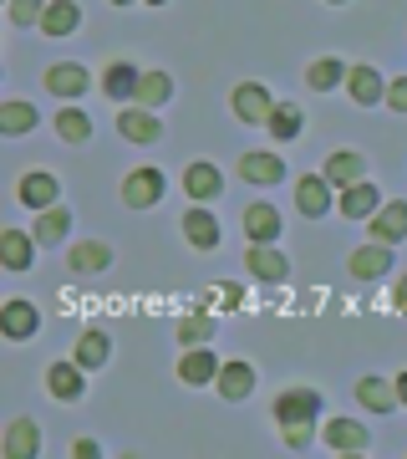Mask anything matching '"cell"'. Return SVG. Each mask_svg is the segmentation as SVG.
Returning a JSON list of instances; mask_svg holds the SVG:
<instances>
[{
	"instance_id": "obj_36",
	"label": "cell",
	"mask_w": 407,
	"mask_h": 459,
	"mask_svg": "<svg viewBox=\"0 0 407 459\" xmlns=\"http://www.w3.org/2000/svg\"><path fill=\"white\" fill-rule=\"evenodd\" d=\"M209 337H214L209 316H183V322H179V342L183 347H209Z\"/></svg>"
},
{
	"instance_id": "obj_38",
	"label": "cell",
	"mask_w": 407,
	"mask_h": 459,
	"mask_svg": "<svg viewBox=\"0 0 407 459\" xmlns=\"http://www.w3.org/2000/svg\"><path fill=\"white\" fill-rule=\"evenodd\" d=\"M387 108L392 113H407V77H392L387 82Z\"/></svg>"
},
{
	"instance_id": "obj_27",
	"label": "cell",
	"mask_w": 407,
	"mask_h": 459,
	"mask_svg": "<svg viewBox=\"0 0 407 459\" xmlns=\"http://www.w3.org/2000/svg\"><path fill=\"white\" fill-rule=\"evenodd\" d=\"M357 403L372 413H397L403 403H397V388H392L387 377H361L357 383Z\"/></svg>"
},
{
	"instance_id": "obj_1",
	"label": "cell",
	"mask_w": 407,
	"mask_h": 459,
	"mask_svg": "<svg viewBox=\"0 0 407 459\" xmlns=\"http://www.w3.org/2000/svg\"><path fill=\"white\" fill-rule=\"evenodd\" d=\"M321 409H326V403H321L316 388H285V394L276 398V424H280V434H285L291 449H310Z\"/></svg>"
},
{
	"instance_id": "obj_7",
	"label": "cell",
	"mask_w": 407,
	"mask_h": 459,
	"mask_svg": "<svg viewBox=\"0 0 407 459\" xmlns=\"http://www.w3.org/2000/svg\"><path fill=\"white\" fill-rule=\"evenodd\" d=\"M331 189L336 184L326 179V174H306V179H295V210L306 214V220H321L331 210Z\"/></svg>"
},
{
	"instance_id": "obj_31",
	"label": "cell",
	"mask_w": 407,
	"mask_h": 459,
	"mask_svg": "<svg viewBox=\"0 0 407 459\" xmlns=\"http://www.w3.org/2000/svg\"><path fill=\"white\" fill-rule=\"evenodd\" d=\"M168 98H174V77H168V72H143V82H138V98H132V102L158 113Z\"/></svg>"
},
{
	"instance_id": "obj_30",
	"label": "cell",
	"mask_w": 407,
	"mask_h": 459,
	"mask_svg": "<svg viewBox=\"0 0 407 459\" xmlns=\"http://www.w3.org/2000/svg\"><path fill=\"white\" fill-rule=\"evenodd\" d=\"M107 352H113V342H107V332H98V327L81 332L77 347H72V358H77L87 373H92V368H102V362H107Z\"/></svg>"
},
{
	"instance_id": "obj_13",
	"label": "cell",
	"mask_w": 407,
	"mask_h": 459,
	"mask_svg": "<svg viewBox=\"0 0 407 459\" xmlns=\"http://www.w3.org/2000/svg\"><path fill=\"white\" fill-rule=\"evenodd\" d=\"M336 210H342L346 220H372V214L382 210V195H377L372 179H357V184L342 189V204H336Z\"/></svg>"
},
{
	"instance_id": "obj_20",
	"label": "cell",
	"mask_w": 407,
	"mask_h": 459,
	"mask_svg": "<svg viewBox=\"0 0 407 459\" xmlns=\"http://www.w3.org/2000/svg\"><path fill=\"white\" fill-rule=\"evenodd\" d=\"M352 276L357 281H377V276H387L392 271V246H382V240H372V246H361V250H352Z\"/></svg>"
},
{
	"instance_id": "obj_17",
	"label": "cell",
	"mask_w": 407,
	"mask_h": 459,
	"mask_svg": "<svg viewBox=\"0 0 407 459\" xmlns=\"http://www.w3.org/2000/svg\"><path fill=\"white\" fill-rule=\"evenodd\" d=\"M41 327V312H36L31 301H5V307H0V332H5V337H16V342H26V337H31V332Z\"/></svg>"
},
{
	"instance_id": "obj_2",
	"label": "cell",
	"mask_w": 407,
	"mask_h": 459,
	"mask_svg": "<svg viewBox=\"0 0 407 459\" xmlns=\"http://www.w3.org/2000/svg\"><path fill=\"white\" fill-rule=\"evenodd\" d=\"M163 195H168V179H163L158 164H138L123 179V204L128 210H153V204H163Z\"/></svg>"
},
{
	"instance_id": "obj_32",
	"label": "cell",
	"mask_w": 407,
	"mask_h": 459,
	"mask_svg": "<svg viewBox=\"0 0 407 459\" xmlns=\"http://www.w3.org/2000/svg\"><path fill=\"white\" fill-rule=\"evenodd\" d=\"M265 128L276 133L280 143H291V138H301V128H306V113L295 108V102H276V113H270V123Z\"/></svg>"
},
{
	"instance_id": "obj_14",
	"label": "cell",
	"mask_w": 407,
	"mask_h": 459,
	"mask_svg": "<svg viewBox=\"0 0 407 459\" xmlns=\"http://www.w3.org/2000/svg\"><path fill=\"white\" fill-rule=\"evenodd\" d=\"M36 261V235L26 230H0V265L5 271H31Z\"/></svg>"
},
{
	"instance_id": "obj_34",
	"label": "cell",
	"mask_w": 407,
	"mask_h": 459,
	"mask_svg": "<svg viewBox=\"0 0 407 459\" xmlns=\"http://www.w3.org/2000/svg\"><path fill=\"white\" fill-rule=\"evenodd\" d=\"M342 77H346V66L336 62V56H321V62H310L306 87H316V92H331V87H342Z\"/></svg>"
},
{
	"instance_id": "obj_6",
	"label": "cell",
	"mask_w": 407,
	"mask_h": 459,
	"mask_svg": "<svg viewBox=\"0 0 407 459\" xmlns=\"http://www.w3.org/2000/svg\"><path fill=\"white\" fill-rule=\"evenodd\" d=\"M244 261H250V276L270 281V286L291 276V261H285V250H276V240H250V255Z\"/></svg>"
},
{
	"instance_id": "obj_35",
	"label": "cell",
	"mask_w": 407,
	"mask_h": 459,
	"mask_svg": "<svg viewBox=\"0 0 407 459\" xmlns=\"http://www.w3.org/2000/svg\"><path fill=\"white\" fill-rule=\"evenodd\" d=\"M56 133H62L66 143H87L92 138V117L81 113V108H62L56 113Z\"/></svg>"
},
{
	"instance_id": "obj_24",
	"label": "cell",
	"mask_w": 407,
	"mask_h": 459,
	"mask_svg": "<svg viewBox=\"0 0 407 459\" xmlns=\"http://www.w3.org/2000/svg\"><path fill=\"white\" fill-rule=\"evenodd\" d=\"M240 179H244V184H260V189H270V184L285 179V164H280L276 153H244V159H240Z\"/></svg>"
},
{
	"instance_id": "obj_28",
	"label": "cell",
	"mask_w": 407,
	"mask_h": 459,
	"mask_svg": "<svg viewBox=\"0 0 407 459\" xmlns=\"http://www.w3.org/2000/svg\"><path fill=\"white\" fill-rule=\"evenodd\" d=\"M321 174L336 184V189H346V184L367 179V159H361V153H352V148H342V153H331V159H326Z\"/></svg>"
},
{
	"instance_id": "obj_26",
	"label": "cell",
	"mask_w": 407,
	"mask_h": 459,
	"mask_svg": "<svg viewBox=\"0 0 407 459\" xmlns=\"http://www.w3.org/2000/svg\"><path fill=\"white\" fill-rule=\"evenodd\" d=\"M183 189H189V199L194 204H209V199H219V189H225V179H219V169L214 164H189V174H183Z\"/></svg>"
},
{
	"instance_id": "obj_19",
	"label": "cell",
	"mask_w": 407,
	"mask_h": 459,
	"mask_svg": "<svg viewBox=\"0 0 407 459\" xmlns=\"http://www.w3.org/2000/svg\"><path fill=\"white\" fill-rule=\"evenodd\" d=\"M138 82H143V72H138L132 62H113L107 72H102V92H107V98L117 102V108L138 98Z\"/></svg>"
},
{
	"instance_id": "obj_10",
	"label": "cell",
	"mask_w": 407,
	"mask_h": 459,
	"mask_svg": "<svg viewBox=\"0 0 407 459\" xmlns=\"http://www.w3.org/2000/svg\"><path fill=\"white\" fill-rule=\"evenodd\" d=\"M219 368H225V362L214 358L209 347H183V358H179V377L189 383V388L214 383V377H219Z\"/></svg>"
},
{
	"instance_id": "obj_40",
	"label": "cell",
	"mask_w": 407,
	"mask_h": 459,
	"mask_svg": "<svg viewBox=\"0 0 407 459\" xmlns=\"http://www.w3.org/2000/svg\"><path fill=\"white\" fill-rule=\"evenodd\" d=\"M392 388H397V403L407 409V373H397V383H392Z\"/></svg>"
},
{
	"instance_id": "obj_4",
	"label": "cell",
	"mask_w": 407,
	"mask_h": 459,
	"mask_svg": "<svg viewBox=\"0 0 407 459\" xmlns=\"http://www.w3.org/2000/svg\"><path fill=\"white\" fill-rule=\"evenodd\" d=\"M321 439H326V449H336V455H367V449H372V434H367V424H357V419H326Z\"/></svg>"
},
{
	"instance_id": "obj_3",
	"label": "cell",
	"mask_w": 407,
	"mask_h": 459,
	"mask_svg": "<svg viewBox=\"0 0 407 459\" xmlns=\"http://www.w3.org/2000/svg\"><path fill=\"white\" fill-rule=\"evenodd\" d=\"M229 108H234V117L250 123V128H265L270 113H276V102H270V92H265L260 82H240L234 87V98H229Z\"/></svg>"
},
{
	"instance_id": "obj_37",
	"label": "cell",
	"mask_w": 407,
	"mask_h": 459,
	"mask_svg": "<svg viewBox=\"0 0 407 459\" xmlns=\"http://www.w3.org/2000/svg\"><path fill=\"white\" fill-rule=\"evenodd\" d=\"M51 0H11V26H41Z\"/></svg>"
},
{
	"instance_id": "obj_29",
	"label": "cell",
	"mask_w": 407,
	"mask_h": 459,
	"mask_svg": "<svg viewBox=\"0 0 407 459\" xmlns=\"http://www.w3.org/2000/svg\"><path fill=\"white\" fill-rule=\"evenodd\" d=\"M66 230H72V214H66L62 204H51V210H36V225H31L36 246H62Z\"/></svg>"
},
{
	"instance_id": "obj_12",
	"label": "cell",
	"mask_w": 407,
	"mask_h": 459,
	"mask_svg": "<svg viewBox=\"0 0 407 459\" xmlns=\"http://www.w3.org/2000/svg\"><path fill=\"white\" fill-rule=\"evenodd\" d=\"M372 240H382V246H397V240H407V199H382V210L372 214Z\"/></svg>"
},
{
	"instance_id": "obj_39",
	"label": "cell",
	"mask_w": 407,
	"mask_h": 459,
	"mask_svg": "<svg viewBox=\"0 0 407 459\" xmlns=\"http://www.w3.org/2000/svg\"><path fill=\"white\" fill-rule=\"evenodd\" d=\"M72 455H77V459H98L102 449H98V444H92V439H77V444H72Z\"/></svg>"
},
{
	"instance_id": "obj_25",
	"label": "cell",
	"mask_w": 407,
	"mask_h": 459,
	"mask_svg": "<svg viewBox=\"0 0 407 459\" xmlns=\"http://www.w3.org/2000/svg\"><path fill=\"white\" fill-rule=\"evenodd\" d=\"M41 449V429L31 419H16V424L5 429V439H0V455L5 459H31Z\"/></svg>"
},
{
	"instance_id": "obj_41",
	"label": "cell",
	"mask_w": 407,
	"mask_h": 459,
	"mask_svg": "<svg viewBox=\"0 0 407 459\" xmlns=\"http://www.w3.org/2000/svg\"><path fill=\"white\" fill-rule=\"evenodd\" d=\"M397 307H407V276L397 281Z\"/></svg>"
},
{
	"instance_id": "obj_43",
	"label": "cell",
	"mask_w": 407,
	"mask_h": 459,
	"mask_svg": "<svg viewBox=\"0 0 407 459\" xmlns=\"http://www.w3.org/2000/svg\"><path fill=\"white\" fill-rule=\"evenodd\" d=\"M326 5H346V0H326Z\"/></svg>"
},
{
	"instance_id": "obj_5",
	"label": "cell",
	"mask_w": 407,
	"mask_h": 459,
	"mask_svg": "<svg viewBox=\"0 0 407 459\" xmlns=\"http://www.w3.org/2000/svg\"><path fill=\"white\" fill-rule=\"evenodd\" d=\"M47 394L56 398V403H77V398L87 394V368H81L77 358L72 362H51L47 368Z\"/></svg>"
},
{
	"instance_id": "obj_21",
	"label": "cell",
	"mask_w": 407,
	"mask_h": 459,
	"mask_svg": "<svg viewBox=\"0 0 407 459\" xmlns=\"http://www.w3.org/2000/svg\"><path fill=\"white\" fill-rule=\"evenodd\" d=\"M77 26H81V5L77 0H51L47 16H41V36H51V41H66Z\"/></svg>"
},
{
	"instance_id": "obj_23",
	"label": "cell",
	"mask_w": 407,
	"mask_h": 459,
	"mask_svg": "<svg viewBox=\"0 0 407 459\" xmlns=\"http://www.w3.org/2000/svg\"><path fill=\"white\" fill-rule=\"evenodd\" d=\"M16 195H21V204H26V210H51V204H56V195H62V184L36 169V174H26V179L16 184Z\"/></svg>"
},
{
	"instance_id": "obj_15",
	"label": "cell",
	"mask_w": 407,
	"mask_h": 459,
	"mask_svg": "<svg viewBox=\"0 0 407 459\" xmlns=\"http://www.w3.org/2000/svg\"><path fill=\"white\" fill-rule=\"evenodd\" d=\"M280 230H285V220H280L276 204H265V199L244 204V235L250 240H280Z\"/></svg>"
},
{
	"instance_id": "obj_22",
	"label": "cell",
	"mask_w": 407,
	"mask_h": 459,
	"mask_svg": "<svg viewBox=\"0 0 407 459\" xmlns=\"http://www.w3.org/2000/svg\"><path fill=\"white\" fill-rule=\"evenodd\" d=\"M183 240L194 250H219V220L204 204H194V210L183 214Z\"/></svg>"
},
{
	"instance_id": "obj_9",
	"label": "cell",
	"mask_w": 407,
	"mask_h": 459,
	"mask_svg": "<svg viewBox=\"0 0 407 459\" xmlns=\"http://www.w3.org/2000/svg\"><path fill=\"white\" fill-rule=\"evenodd\" d=\"M346 92L357 108H372V102H387V82L377 77V66H346Z\"/></svg>"
},
{
	"instance_id": "obj_33",
	"label": "cell",
	"mask_w": 407,
	"mask_h": 459,
	"mask_svg": "<svg viewBox=\"0 0 407 459\" xmlns=\"http://www.w3.org/2000/svg\"><path fill=\"white\" fill-rule=\"evenodd\" d=\"M41 117H36L31 102H0V133H11V138H21V133H31Z\"/></svg>"
},
{
	"instance_id": "obj_11",
	"label": "cell",
	"mask_w": 407,
	"mask_h": 459,
	"mask_svg": "<svg viewBox=\"0 0 407 459\" xmlns=\"http://www.w3.org/2000/svg\"><path fill=\"white\" fill-rule=\"evenodd\" d=\"M92 87V77H87V66L81 62H56V66H47V92H56V98H81Z\"/></svg>"
},
{
	"instance_id": "obj_44",
	"label": "cell",
	"mask_w": 407,
	"mask_h": 459,
	"mask_svg": "<svg viewBox=\"0 0 407 459\" xmlns=\"http://www.w3.org/2000/svg\"><path fill=\"white\" fill-rule=\"evenodd\" d=\"M113 5H132V0H113Z\"/></svg>"
},
{
	"instance_id": "obj_42",
	"label": "cell",
	"mask_w": 407,
	"mask_h": 459,
	"mask_svg": "<svg viewBox=\"0 0 407 459\" xmlns=\"http://www.w3.org/2000/svg\"><path fill=\"white\" fill-rule=\"evenodd\" d=\"M148 5H168V0H148Z\"/></svg>"
},
{
	"instance_id": "obj_16",
	"label": "cell",
	"mask_w": 407,
	"mask_h": 459,
	"mask_svg": "<svg viewBox=\"0 0 407 459\" xmlns=\"http://www.w3.org/2000/svg\"><path fill=\"white\" fill-rule=\"evenodd\" d=\"M66 265H72L77 276H98V271L113 265V246H107V240H81V246L66 250Z\"/></svg>"
},
{
	"instance_id": "obj_18",
	"label": "cell",
	"mask_w": 407,
	"mask_h": 459,
	"mask_svg": "<svg viewBox=\"0 0 407 459\" xmlns=\"http://www.w3.org/2000/svg\"><path fill=\"white\" fill-rule=\"evenodd\" d=\"M214 383H219V398L225 403H244V398L255 394V368L250 362H225Z\"/></svg>"
},
{
	"instance_id": "obj_8",
	"label": "cell",
	"mask_w": 407,
	"mask_h": 459,
	"mask_svg": "<svg viewBox=\"0 0 407 459\" xmlns=\"http://www.w3.org/2000/svg\"><path fill=\"white\" fill-rule=\"evenodd\" d=\"M117 133H123V138H128V143H158L163 138V123L158 117H153V108H123V113H117Z\"/></svg>"
}]
</instances>
